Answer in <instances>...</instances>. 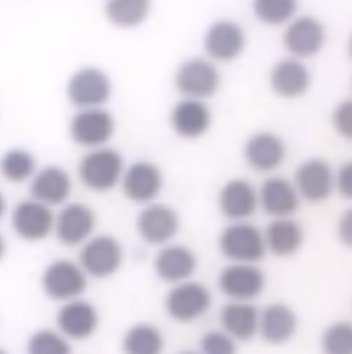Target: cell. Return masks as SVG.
Wrapping results in <instances>:
<instances>
[{
    "label": "cell",
    "instance_id": "1",
    "mask_svg": "<svg viewBox=\"0 0 352 354\" xmlns=\"http://www.w3.org/2000/svg\"><path fill=\"white\" fill-rule=\"evenodd\" d=\"M124 173V160L122 154L114 148H95L89 150L78 165V177L84 188H89L91 192H110L116 186H120Z\"/></svg>",
    "mask_w": 352,
    "mask_h": 354
},
{
    "label": "cell",
    "instance_id": "2",
    "mask_svg": "<svg viewBox=\"0 0 352 354\" xmlns=\"http://www.w3.org/2000/svg\"><path fill=\"white\" fill-rule=\"evenodd\" d=\"M219 253L232 263H257L268 253L263 232L247 221L230 224L217 239Z\"/></svg>",
    "mask_w": 352,
    "mask_h": 354
},
{
    "label": "cell",
    "instance_id": "3",
    "mask_svg": "<svg viewBox=\"0 0 352 354\" xmlns=\"http://www.w3.org/2000/svg\"><path fill=\"white\" fill-rule=\"evenodd\" d=\"M124 259V251L118 239L110 234H98L86 241L78 253V266L91 279L114 277Z\"/></svg>",
    "mask_w": 352,
    "mask_h": 354
},
{
    "label": "cell",
    "instance_id": "4",
    "mask_svg": "<svg viewBox=\"0 0 352 354\" xmlns=\"http://www.w3.org/2000/svg\"><path fill=\"white\" fill-rule=\"evenodd\" d=\"M68 100L78 110H95L104 108L112 95L110 76L95 66H86L76 70L66 86Z\"/></svg>",
    "mask_w": 352,
    "mask_h": 354
},
{
    "label": "cell",
    "instance_id": "5",
    "mask_svg": "<svg viewBox=\"0 0 352 354\" xmlns=\"http://www.w3.org/2000/svg\"><path fill=\"white\" fill-rule=\"evenodd\" d=\"M219 86H222V74L213 62L203 57L186 59L175 72V88L184 100L205 102L219 91Z\"/></svg>",
    "mask_w": 352,
    "mask_h": 354
},
{
    "label": "cell",
    "instance_id": "6",
    "mask_svg": "<svg viewBox=\"0 0 352 354\" xmlns=\"http://www.w3.org/2000/svg\"><path fill=\"white\" fill-rule=\"evenodd\" d=\"M213 304L211 291L198 281L173 285L165 295V313L178 323H194L209 313Z\"/></svg>",
    "mask_w": 352,
    "mask_h": 354
},
{
    "label": "cell",
    "instance_id": "7",
    "mask_svg": "<svg viewBox=\"0 0 352 354\" xmlns=\"http://www.w3.org/2000/svg\"><path fill=\"white\" fill-rule=\"evenodd\" d=\"M86 277L84 270L78 266V261L70 259H55L51 261L45 272H42V291L47 297L55 301H72L80 299V295L86 291Z\"/></svg>",
    "mask_w": 352,
    "mask_h": 354
},
{
    "label": "cell",
    "instance_id": "8",
    "mask_svg": "<svg viewBox=\"0 0 352 354\" xmlns=\"http://www.w3.org/2000/svg\"><path fill=\"white\" fill-rule=\"evenodd\" d=\"M68 131H70V138L76 146L95 150V148H104L114 138L116 120L104 108L78 110L72 116Z\"/></svg>",
    "mask_w": 352,
    "mask_h": 354
},
{
    "label": "cell",
    "instance_id": "9",
    "mask_svg": "<svg viewBox=\"0 0 352 354\" xmlns=\"http://www.w3.org/2000/svg\"><path fill=\"white\" fill-rule=\"evenodd\" d=\"M245 30L230 19L213 21L203 36V49L207 53V59L213 64H230L239 59L245 51Z\"/></svg>",
    "mask_w": 352,
    "mask_h": 354
},
{
    "label": "cell",
    "instance_id": "10",
    "mask_svg": "<svg viewBox=\"0 0 352 354\" xmlns=\"http://www.w3.org/2000/svg\"><path fill=\"white\" fill-rule=\"evenodd\" d=\"M217 287L230 301H253L266 289V274L257 263H228L219 272Z\"/></svg>",
    "mask_w": 352,
    "mask_h": 354
},
{
    "label": "cell",
    "instance_id": "11",
    "mask_svg": "<svg viewBox=\"0 0 352 354\" xmlns=\"http://www.w3.org/2000/svg\"><path fill=\"white\" fill-rule=\"evenodd\" d=\"M293 186L299 198L308 203H323L335 192V171L325 158H308L297 165Z\"/></svg>",
    "mask_w": 352,
    "mask_h": 354
},
{
    "label": "cell",
    "instance_id": "12",
    "mask_svg": "<svg viewBox=\"0 0 352 354\" xmlns=\"http://www.w3.org/2000/svg\"><path fill=\"white\" fill-rule=\"evenodd\" d=\"M165 177L158 165L152 160H136L133 165L124 167L120 190L122 194L138 205H152L163 192Z\"/></svg>",
    "mask_w": 352,
    "mask_h": 354
},
{
    "label": "cell",
    "instance_id": "13",
    "mask_svg": "<svg viewBox=\"0 0 352 354\" xmlns=\"http://www.w3.org/2000/svg\"><path fill=\"white\" fill-rule=\"evenodd\" d=\"M136 228L146 245L165 247L171 245V241L180 232V215L169 205L152 203L140 211Z\"/></svg>",
    "mask_w": 352,
    "mask_h": 354
},
{
    "label": "cell",
    "instance_id": "14",
    "mask_svg": "<svg viewBox=\"0 0 352 354\" xmlns=\"http://www.w3.org/2000/svg\"><path fill=\"white\" fill-rule=\"evenodd\" d=\"M98 217L89 205L82 203H68L55 215V230L53 234L66 247L84 245L95 232Z\"/></svg>",
    "mask_w": 352,
    "mask_h": 354
},
{
    "label": "cell",
    "instance_id": "15",
    "mask_svg": "<svg viewBox=\"0 0 352 354\" xmlns=\"http://www.w3.org/2000/svg\"><path fill=\"white\" fill-rule=\"evenodd\" d=\"M11 228L21 241H45L55 230V213L51 211V207L32 198L21 201L11 213Z\"/></svg>",
    "mask_w": 352,
    "mask_h": 354
},
{
    "label": "cell",
    "instance_id": "16",
    "mask_svg": "<svg viewBox=\"0 0 352 354\" xmlns=\"http://www.w3.org/2000/svg\"><path fill=\"white\" fill-rule=\"evenodd\" d=\"M325 26L313 17V15H302L295 17L283 34V47L293 59H308L321 53L325 44Z\"/></svg>",
    "mask_w": 352,
    "mask_h": 354
},
{
    "label": "cell",
    "instance_id": "17",
    "mask_svg": "<svg viewBox=\"0 0 352 354\" xmlns=\"http://www.w3.org/2000/svg\"><path fill=\"white\" fill-rule=\"evenodd\" d=\"M243 156L257 173H272L287 158V144L272 131H257L245 142Z\"/></svg>",
    "mask_w": 352,
    "mask_h": 354
},
{
    "label": "cell",
    "instance_id": "18",
    "mask_svg": "<svg viewBox=\"0 0 352 354\" xmlns=\"http://www.w3.org/2000/svg\"><path fill=\"white\" fill-rule=\"evenodd\" d=\"M57 331L74 342L89 339L98 327H100V313L98 308L86 301V299H72L62 304L59 313H57Z\"/></svg>",
    "mask_w": 352,
    "mask_h": 354
},
{
    "label": "cell",
    "instance_id": "19",
    "mask_svg": "<svg viewBox=\"0 0 352 354\" xmlns=\"http://www.w3.org/2000/svg\"><path fill=\"white\" fill-rule=\"evenodd\" d=\"M196 253L186 245H165L154 257V272L169 285H180L196 272Z\"/></svg>",
    "mask_w": 352,
    "mask_h": 354
},
{
    "label": "cell",
    "instance_id": "20",
    "mask_svg": "<svg viewBox=\"0 0 352 354\" xmlns=\"http://www.w3.org/2000/svg\"><path fill=\"white\" fill-rule=\"evenodd\" d=\"M257 203L272 219H285L297 213L302 198L293 182H287L285 177H268L257 190Z\"/></svg>",
    "mask_w": 352,
    "mask_h": 354
},
{
    "label": "cell",
    "instance_id": "21",
    "mask_svg": "<svg viewBox=\"0 0 352 354\" xmlns=\"http://www.w3.org/2000/svg\"><path fill=\"white\" fill-rule=\"evenodd\" d=\"M217 207L224 217L232 219L234 224L239 221H247L259 207L257 203V188L243 180V177H234V180L226 182L219 190Z\"/></svg>",
    "mask_w": 352,
    "mask_h": 354
},
{
    "label": "cell",
    "instance_id": "22",
    "mask_svg": "<svg viewBox=\"0 0 352 354\" xmlns=\"http://www.w3.org/2000/svg\"><path fill=\"white\" fill-rule=\"evenodd\" d=\"M30 194H32V201L42 203L51 209L66 205L72 194V177L62 167H55V165L45 167L36 171V175L32 177Z\"/></svg>",
    "mask_w": 352,
    "mask_h": 354
},
{
    "label": "cell",
    "instance_id": "23",
    "mask_svg": "<svg viewBox=\"0 0 352 354\" xmlns=\"http://www.w3.org/2000/svg\"><path fill=\"white\" fill-rule=\"evenodd\" d=\"M297 333V315L293 308L287 304H268L263 310H259V325L257 335L270 346H283L293 339Z\"/></svg>",
    "mask_w": 352,
    "mask_h": 354
},
{
    "label": "cell",
    "instance_id": "24",
    "mask_svg": "<svg viewBox=\"0 0 352 354\" xmlns=\"http://www.w3.org/2000/svg\"><path fill=\"white\" fill-rule=\"evenodd\" d=\"M268 80H270V88L279 97L297 100L306 95L308 86H311V70L299 59L285 57L272 66Z\"/></svg>",
    "mask_w": 352,
    "mask_h": 354
},
{
    "label": "cell",
    "instance_id": "25",
    "mask_svg": "<svg viewBox=\"0 0 352 354\" xmlns=\"http://www.w3.org/2000/svg\"><path fill=\"white\" fill-rule=\"evenodd\" d=\"M211 110L205 102L182 100L173 106L169 114L171 129L184 140H198L211 127Z\"/></svg>",
    "mask_w": 352,
    "mask_h": 354
},
{
    "label": "cell",
    "instance_id": "26",
    "mask_svg": "<svg viewBox=\"0 0 352 354\" xmlns=\"http://www.w3.org/2000/svg\"><path fill=\"white\" fill-rule=\"evenodd\" d=\"M219 325L234 342H249L257 335L259 310L253 301H228L219 310Z\"/></svg>",
    "mask_w": 352,
    "mask_h": 354
},
{
    "label": "cell",
    "instance_id": "27",
    "mask_svg": "<svg viewBox=\"0 0 352 354\" xmlns=\"http://www.w3.org/2000/svg\"><path fill=\"white\" fill-rule=\"evenodd\" d=\"M263 241H266V249L270 253L279 257H291L304 245V228L293 217L272 219L263 230Z\"/></svg>",
    "mask_w": 352,
    "mask_h": 354
},
{
    "label": "cell",
    "instance_id": "28",
    "mask_svg": "<svg viewBox=\"0 0 352 354\" xmlns=\"http://www.w3.org/2000/svg\"><path fill=\"white\" fill-rule=\"evenodd\" d=\"M120 348L122 354H163L165 335L152 323H136L124 331Z\"/></svg>",
    "mask_w": 352,
    "mask_h": 354
},
{
    "label": "cell",
    "instance_id": "29",
    "mask_svg": "<svg viewBox=\"0 0 352 354\" xmlns=\"http://www.w3.org/2000/svg\"><path fill=\"white\" fill-rule=\"evenodd\" d=\"M152 5L148 0H110L106 5V17L116 28H138L142 26L150 15Z\"/></svg>",
    "mask_w": 352,
    "mask_h": 354
},
{
    "label": "cell",
    "instance_id": "30",
    "mask_svg": "<svg viewBox=\"0 0 352 354\" xmlns=\"http://www.w3.org/2000/svg\"><path fill=\"white\" fill-rule=\"evenodd\" d=\"M0 175L11 184H24L36 175V156L28 150L13 148L0 156Z\"/></svg>",
    "mask_w": 352,
    "mask_h": 354
},
{
    "label": "cell",
    "instance_id": "31",
    "mask_svg": "<svg viewBox=\"0 0 352 354\" xmlns=\"http://www.w3.org/2000/svg\"><path fill=\"white\" fill-rule=\"evenodd\" d=\"M297 3L293 0H255L253 3V15L263 26H289L295 19Z\"/></svg>",
    "mask_w": 352,
    "mask_h": 354
},
{
    "label": "cell",
    "instance_id": "32",
    "mask_svg": "<svg viewBox=\"0 0 352 354\" xmlns=\"http://www.w3.org/2000/svg\"><path fill=\"white\" fill-rule=\"evenodd\" d=\"M323 354H352V323L337 321L331 323L321 335Z\"/></svg>",
    "mask_w": 352,
    "mask_h": 354
},
{
    "label": "cell",
    "instance_id": "33",
    "mask_svg": "<svg viewBox=\"0 0 352 354\" xmlns=\"http://www.w3.org/2000/svg\"><path fill=\"white\" fill-rule=\"evenodd\" d=\"M28 354H72L70 339L55 329H40L28 339Z\"/></svg>",
    "mask_w": 352,
    "mask_h": 354
},
{
    "label": "cell",
    "instance_id": "34",
    "mask_svg": "<svg viewBox=\"0 0 352 354\" xmlns=\"http://www.w3.org/2000/svg\"><path fill=\"white\" fill-rule=\"evenodd\" d=\"M239 342H234L222 329L207 331L201 337V354H239Z\"/></svg>",
    "mask_w": 352,
    "mask_h": 354
},
{
    "label": "cell",
    "instance_id": "35",
    "mask_svg": "<svg viewBox=\"0 0 352 354\" xmlns=\"http://www.w3.org/2000/svg\"><path fill=\"white\" fill-rule=\"evenodd\" d=\"M331 124L340 138L352 142V100H344L333 108Z\"/></svg>",
    "mask_w": 352,
    "mask_h": 354
},
{
    "label": "cell",
    "instance_id": "36",
    "mask_svg": "<svg viewBox=\"0 0 352 354\" xmlns=\"http://www.w3.org/2000/svg\"><path fill=\"white\" fill-rule=\"evenodd\" d=\"M335 190L342 198L352 201V160H346L335 171Z\"/></svg>",
    "mask_w": 352,
    "mask_h": 354
},
{
    "label": "cell",
    "instance_id": "37",
    "mask_svg": "<svg viewBox=\"0 0 352 354\" xmlns=\"http://www.w3.org/2000/svg\"><path fill=\"white\" fill-rule=\"evenodd\" d=\"M337 239L344 247L352 249V207L346 209L337 219Z\"/></svg>",
    "mask_w": 352,
    "mask_h": 354
},
{
    "label": "cell",
    "instance_id": "38",
    "mask_svg": "<svg viewBox=\"0 0 352 354\" xmlns=\"http://www.w3.org/2000/svg\"><path fill=\"white\" fill-rule=\"evenodd\" d=\"M5 213H7V201H5L3 192H0V219L5 217Z\"/></svg>",
    "mask_w": 352,
    "mask_h": 354
},
{
    "label": "cell",
    "instance_id": "39",
    "mask_svg": "<svg viewBox=\"0 0 352 354\" xmlns=\"http://www.w3.org/2000/svg\"><path fill=\"white\" fill-rule=\"evenodd\" d=\"M5 253H7V243H5L3 234H0V259H3V257H5Z\"/></svg>",
    "mask_w": 352,
    "mask_h": 354
},
{
    "label": "cell",
    "instance_id": "40",
    "mask_svg": "<svg viewBox=\"0 0 352 354\" xmlns=\"http://www.w3.org/2000/svg\"><path fill=\"white\" fill-rule=\"evenodd\" d=\"M348 55H350V59H352V36H350V40H348Z\"/></svg>",
    "mask_w": 352,
    "mask_h": 354
},
{
    "label": "cell",
    "instance_id": "41",
    "mask_svg": "<svg viewBox=\"0 0 352 354\" xmlns=\"http://www.w3.org/2000/svg\"><path fill=\"white\" fill-rule=\"evenodd\" d=\"M180 354H201V352H192V350H186V352H180Z\"/></svg>",
    "mask_w": 352,
    "mask_h": 354
},
{
    "label": "cell",
    "instance_id": "42",
    "mask_svg": "<svg viewBox=\"0 0 352 354\" xmlns=\"http://www.w3.org/2000/svg\"><path fill=\"white\" fill-rule=\"evenodd\" d=\"M0 354H7V352H5V350H3V348H0Z\"/></svg>",
    "mask_w": 352,
    "mask_h": 354
}]
</instances>
